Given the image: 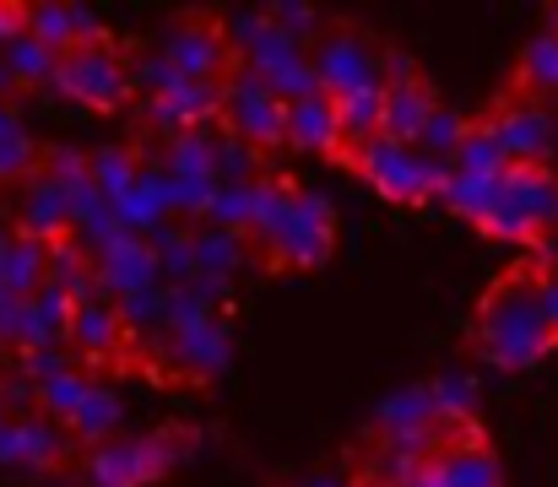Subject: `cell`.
I'll return each mask as SVG.
<instances>
[{"instance_id": "d590c367", "label": "cell", "mask_w": 558, "mask_h": 487, "mask_svg": "<svg viewBox=\"0 0 558 487\" xmlns=\"http://www.w3.org/2000/svg\"><path fill=\"white\" fill-rule=\"evenodd\" d=\"M27 33V5H11V0H0V49L11 44V38H22Z\"/></svg>"}, {"instance_id": "e575fe53", "label": "cell", "mask_w": 558, "mask_h": 487, "mask_svg": "<svg viewBox=\"0 0 558 487\" xmlns=\"http://www.w3.org/2000/svg\"><path fill=\"white\" fill-rule=\"evenodd\" d=\"M271 22H277V27H288L293 38H304V33H315V27H320V16H315L310 5H277V11H271Z\"/></svg>"}, {"instance_id": "f35d334b", "label": "cell", "mask_w": 558, "mask_h": 487, "mask_svg": "<svg viewBox=\"0 0 558 487\" xmlns=\"http://www.w3.org/2000/svg\"><path fill=\"white\" fill-rule=\"evenodd\" d=\"M11 87H16V76H11V65H5V60H0V98H5V93H11Z\"/></svg>"}, {"instance_id": "d6986e66", "label": "cell", "mask_w": 558, "mask_h": 487, "mask_svg": "<svg viewBox=\"0 0 558 487\" xmlns=\"http://www.w3.org/2000/svg\"><path fill=\"white\" fill-rule=\"evenodd\" d=\"M337 125H342V158H359L385 125V87H359L337 98Z\"/></svg>"}, {"instance_id": "1f68e13d", "label": "cell", "mask_w": 558, "mask_h": 487, "mask_svg": "<svg viewBox=\"0 0 558 487\" xmlns=\"http://www.w3.org/2000/svg\"><path fill=\"white\" fill-rule=\"evenodd\" d=\"M27 33L44 38L60 60L76 49V22H71V5H27Z\"/></svg>"}, {"instance_id": "74e56055", "label": "cell", "mask_w": 558, "mask_h": 487, "mask_svg": "<svg viewBox=\"0 0 558 487\" xmlns=\"http://www.w3.org/2000/svg\"><path fill=\"white\" fill-rule=\"evenodd\" d=\"M299 487H359V483H348V477H331V472H320V477H310V483H299Z\"/></svg>"}, {"instance_id": "e0dca14e", "label": "cell", "mask_w": 558, "mask_h": 487, "mask_svg": "<svg viewBox=\"0 0 558 487\" xmlns=\"http://www.w3.org/2000/svg\"><path fill=\"white\" fill-rule=\"evenodd\" d=\"M434 114H439V104H434V93L423 82H396V87H385V125H379V136H390L401 147H417Z\"/></svg>"}, {"instance_id": "2e32d148", "label": "cell", "mask_w": 558, "mask_h": 487, "mask_svg": "<svg viewBox=\"0 0 558 487\" xmlns=\"http://www.w3.org/2000/svg\"><path fill=\"white\" fill-rule=\"evenodd\" d=\"M71 341H76L87 357H114V352H120V341H125V309H120L109 293L76 299V315H71Z\"/></svg>"}, {"instance_id": "d6a6232c", "label": "cell", "mask_w": 558, "mask_h": 487, "mask_svg": "<svg viewBox=\"0 0 558 487\" xmlns=\"http://www.w3.org/2000/svg\"><path fill=\"white\" fill-rule=\"evenodd\" d=\"M466 131H472V120H461V114H450V109H439L434 120H428V131H423V142H417V153H428V158L450 162L461 153V142H466Z\"/></svg>"}, {"instance_id": "7c38bea8", "label": "cell", "mask_w": 558, "mask_h": 487, "mask_svg": "<svg viewBox=\"0 0 558 487\" xmlns=\"http://www.w3.org/2000/svg\"><path fill=\"white\" fill-rule=\"evenodd\" d=\"M147 114H153V125L169 131L174 142H180V136H195V131H206L211 120H222V82H180L174 93L153 98Z\"/></svg>"}, {"instance_id": "cb8c5ba5", "label": "cell", "mask_w": 558, "mask_h": 487, "mask_svg": "<svg viewBox=\"0 0 558 487\" xmlns=\"http://www.w3.org/2000/svg\"><path fill=\"white\" fill-rule=\"evenodd\" d=\"M456 173H472V179H505V147H499V136H494V125L488 120H472V131H466V142H461V153L450 158Z\"/></svg>"}, {"instance_id": "8d00e7d4", "label": "cell", "mask_w": 558, "mask_h": 487, "mask_svg": "<svg viewBox=\"0 0 558 487\" xmlns=\"http://www.w3.org/2000/svg\"><path fill=\"white\" fill-rule=\"evenodd\" d=\"M543 299H548V320L558 330V266H543Z\"/></svg>"}, {"instance_id": "4dcf8cb0", "label": "cell", "mask_w": 558, "mask_h": 487, "mask_svg": "<svg viewBox=\"0 0 558 487\" xmlns=\"http://www.w3.org/2000/svg\"><path fill=\"white\" fill-rule=\"evenodd\" d=\"M136 179H142V168H136L131 153H114V147H109V153H98V158H93V184L104 190V200H109V206H120V200L136 190Z\"/></svg>"}, {"instance_id": "603a6c76", "label": "cell", "mask_w": 558, "mask_h": 487, "mask_svg": "<svg viewBox=\"0 0 558 487\" xmlns=\"http://www.w3.org/2000/svg\"><path fill=\"white\" fill-rule=\"evenodd\" d=\"M0 60L11 65L16 87H44V82H54V76H60V54H54L44 38H33V33L11 38V44L0 49Z\"/></svg>"}, {"instance_id": "277c9868", "label": "cell", "mask_w": 558, "mask_h": 487, "mask_svg": "<svg viewBox=\"0 0 558 487\" xmlns=\"http://www.w3.org/2000/svg\"><path fill=\"white\" fill-rule=\"evenodd\" d=\"M353 162H359V173L369 179L390 206L445 200V184H450V168H445V162L417 153V147H401V142H390V136H374Z\"/></svg>"}, {"instance_id": "4fadbf2b", "label": "cell", "mask_w": 558, "mask_h": 487, "mask_svg": "<svg viewBox=\"0 0 558 487\" xmlns=\"http://www.w3.org/2000/svg\"><path fill=\"white\" fill-rule=\"evenodd\" d=\"M65 461V439L54 428V417H11L0 428V466H16V472H44Z\"/></svg>"}, {"instance_id": "60d3db41", "label": "cell", "mask_w": 558, "mask_h": 487, "mask_svg": "<svg viewBox=\"0 0 558 487\" xmlns=\"http://www.w3.org/2000/svg\"><path fill=\"white\" fill-rule=\"evenodd\" d=\"M5 423H11V417H5V401H0V428H5Z\"/></svg>"}, {"instance_id": "7a4b0ae2", "label": "cell", "mask_w": 558, "mask_h": 487, "mask_svg": "<svg viewBox=\"0 0 558 487\" xmlns=\"http://www.w3.org/2000/svg\"><path fill=\"white\" fill-rule=\"evenodd\" d=\"M260 249L277 260V266H293V271H315L331 260L337 249V211L326 195H310L288 179H271L260 184V206H255V228Z\"/></svg>"}, {"instance_id": "8992f818", "label": "cell", "mask_w": 558, "mask_h": 487, "mask_svg": "<svg viewBox=\"0 0 558 487\" xmlns=\"http://www.w3.org/2000/svg\"><path fill=\"white\" fill-rule=\"evenodd\" d=\"M185 450L190 445L174 428H158L147 439H109L87 455L82 477H87V487H147L158 477H169Z\"/></svg>"}, {"instance_id": "8fae6325", "label": "cell", "mask_w": 558, "mask_h": 487, "mask_svg": "<svg viewBox=\"0 0 558 487\" xmlns=\"http://www.w3.org/2000/svg\"><path fill=\"white\" fill-rule=\"evenodd\" d=\"M163 282V260H158V244L125 233L114 239L109 249H98V288L114 293V299H142V293H158Z\"/></svg>"}, {"instance_id": "ab89813d", "label": "cell", "mask_w": 558, "mask_h": 487, "mask_svg": "<svg viewBox=\"0 0 558 487\" xmlns=\"http://www.w3.org/2000/svg\"><path fill=\"white\" fill-rule=\"evenodd\" d=\"M412 487H445V483H439V472L428 466V472H423V477H417V483H412Z\"/></svg>"}, {"instance_id": "f546056e", "label": "cell", "mask_w": 558, "mask_h": 487, "mask_svg": "<svg viewBox=\"0 0 558 487\" xmlns=\"http://www.w3.org/2000/svg\"><path fill=\"white\" fill-rule=\"evenodd\" d=\"M428 390H434L439 423H477V385L466 374H439L428 379Z\"/></svg>"}, {"instance_id": "484cf974", "label": "cell", "mask_w": 558, "mask_h": 487, "mask_svg": "<svg viewBox=\"0 0 558 487\" xmlns=\"http://www.w3.org/2000/svg\"><path fill=\"white\" fill-rule=\"evenodd\" d=\"M120 417H125L120 395H114L109 385H93V395H87V401H82V412L71 417V434H76V439H87V445H109V439H114V428H120Z\"/></svg>"}, {"instance_id": "f1b7e54d", "label": "cell", "mask_w": 558, "mask_h": 487, "mask_svg": "<svg viewBox=\"0 0 558 487\" xmlns=\"http://www.w3.org/2000/svg\"><path fill=\"white\" fill-rule=\"evenodd\" d=\"M239 260H244V244H239V233H228V228H211V233H201V239H195V271H206V282H222V277H233V271H239Z\"/></svg>"}, {"instance_id": "5b68a950", "label": "cell", "mask_w": 558, "mask_h": 487, "mask_svg": "<svg viewBox=\"0 0 558 487\" xmlns=\"http://www.w3.org/2000/svg\"><path fill=\"white\" fill-rule=\"evenodd\" d=\"M222 120H228L233 142H244V147L288 142V98L250 60H233V71L222 76Z\"/></svg>"}, {"instance_id": "d4e9b609", "label": "cell", "mask_w": 558, "mask_h": 487, "mask_svg": "<svg viewBox=\"0 0 558 487\" xmlns=\"http://www.w3.org/2000/svg\"><path fill=\"white\" fill-rule=\"evenodd\" d=\"M33 304V341H27V352H44V346H54L60 336H71V315H76V299L65 293V288H44L38 299H27Z\"/></svg>"}, {"instance_id": "836d02e7", "label": "cell", "mask_w": 558, "mask_h": 487, "mask_svg": "<svg viewBox=\"0 0 558 487\" xmlns=\"http://www.w3.org/2000/svg\"><path fill=\"white\" fill-rule=\"evenodd\" d=\"M38 168V142L22 131V125H11L5 136H0V184H11V179H22V173H33Z\"/></svg>"}, {"instance_id": "3957f363", "label": "cell", "mask_w": 558, "mask_h": 487, "mask_svg": "<svg viewBox=\"0 0 558 487\" xmlns=\"http://www.w3.org/2000/svg\"><path fill=\"white\" fill-rule=\"evenodd\" d=\"M558 222V173L548 162H510L494 195V211L477 222L499 244H543Z\"/></svg>"}, {"instance_id": "6da1fadb", "label": "cell", "mask_w": 558, "mask_h": 487, "mask_svg": "<svg viewBox=\"0 0 558 487\" xmlns=\"http://www.w3.org/2000/svg\"><path fill=\"white\" fill-rule=\"evenodd\" d=\"M472 341H477V357H488L505 374H526V368H537L554 352L558 330L548 320V299H543V271L537 266L505 271L477 299Z\"/></svg>"}, {"instance_id": "52a82bcc", "label": "cell", "mask_w": 558, "mask_h": 487, "mask_svg": "<svg viewBox=\"0 0 558 487\" xmlns=\"http://www.w3.org/2000/svg\"><path fill=\"white\" fill-rule=\"evenodd\" d=\"M54 87H60L71 104L93 109V114H114V109L131 98V71H125L120 49H114L109 38H98V44H76V49L60 60Z\"/></svg>"}, {"instance_id": "ac0fdd59", "label": "cell", "mask_w": 558, "mask_h": 487, "mask_svg": "<svg viewBox=\"0 0 558 487\" xmlns=\"http://www.w3.org/2000/svg\"><path fill=\"white\" fill-rule=\"evenodd\" d=\"M71 228H76L71 195H65L49 173H38L33 190H27V200H22V233H33V239H44V244H60Z\"/></svg>"}, {"instance_id": "83f0119b", "label": "cell", "mask_w": 558, "mask_h": 487, "mask_svg": "<svg viewBox=\"0 0 558 487\" xmlns=\"http://www.w3.org/2000/svg\"><path fill=\"white\" fill-rule=\"evenodd\" d=\"M255 206H260V184H222L211 195L206 217L228 233H244V228H255Z\"/></svg>"}, {"instance_id": "44dd1931", "label": "cell", "mask_w": 558, "mask_h": 487, "mask_svg": "<svg viewBox=\"0 0 558 487\" xmlns=\"http://www.w3.org/2000/svg\"><path fill=\"white\" fill-rule=\"evenodd\" d=\"M515 82H521L526 98H548V93H558V33L554 27H543L537 38H526L521 65H515Z\"/></svg>"}, {"instance_id": "9c48e42d", "label": "cell", "mask_w": 558, "mask_h": 487, "mask_svg": "<svg viewBox=\"0 0 558 487\" xmlns=\"http://www.w3.org/2000/svg\"><path fill=\"white\" fill-rule=\"evenodd\" d=\"M163 60L185 82H222L233 71V38L206 16H185L163 33Z\"/></svg>"}, {"instance_id": "7402d4cb", "label": "cell", "mask_w": 558, "mask_h": 487, "mask_svg": "<svg viewBox=\"0 0 558 487\" xmlns=\"http://www.w3.org/2000/svg\"><path fill=\"white\" fill-rule=\"evenodd\" d=\"M174 346H180V363H185L190 374H217L228 363V330L217 325V315L174 330Z\"/></svg>"}, {"instance_id": "ffe728a7", "label": "cell", "mask_w": 558, "mask_h": 487, "mask_svg": "<svg viewBox=\"0 0 558 487\" xmlns=\"http://www.w3.org/2000/svg\"><path fill=\"white\" fill-rule=\"evenodd\" d=\"M434 472H439V483L445 487H505V466H499V455L477 439V445H456V450H445L439 461H428Z\"/></svg>"}, {"instance_id": "5bb4252c", "label": "cell", "mask_w": 558, "mask_h": 487, "mask_svg": "<svg viewBox=\"0 0 558 487\" xmlns=\"http://www.w3.org/2000/svg\"><path fill=\"white\" fill-rule=\"evenodd\" d=\"M288 147L331 158L342 153V125H337V98L331 93H310L299 104H288Z\"/></svg>"}, {"instance_id": "30bf717a", "label": "cell", "mask_w": 558, "mask_h": 487, "mask_svg": "<svg viewBox=\"0 0 558 487\" xmlns=\"http://www.w3.org/2000/svg\"><path fill=\"white\" fill-rule=\"evenodd\" d=\"M483 120L494 125V136H499V147H505L510 162H548L554 158L558 125L537 98H505V104H494Z\"/></svg>"}, {"instance_id": "9a60e30c", "label": "cell", "mask_w": 558, "mask_h": 487, "mask_svg": "<svg viewBox=\"0 0 558 487\" xmlns=\"http://www.w3.org/2000/svg\"><path fill=\"white\" fill-rule=\"evenodd\" d=\"M49 260H54V244H44L33 233L0 239V288L11 299H38L49 288Z\"/></svg>"}, {"instance_id": "4316f807", "label": "cell", "mask_w": 558, "mask_h": 487, "mask_svg": "<svg viewBox=\"0 0 558 487\" xmlns=\"http://www.w3.org/2000/svg\"><path fill=\"white\" fill-rule=\"evenodd\" d=\"M93 395V379L87 374H76V368H65V374H54V379H44L38 385V412L44 417H60V423H71L76 412H82V401Z\"/></svg>"}, {"instance_id": "ba28073f", "label": "cell", "mask_w": 558, "mask_h": 487, "mask_svg": "<svg viewBox=\"0 0 558 487\" xmlns=\"http://www.w3.org/2000/svg\"><path fill=\"white\" fill-rule=\"evenodd\" d=\"M315 76L331 98L342 93H359V87H385V49H374L364 33L342 27V33H326L315 44Z\"/></svg>"}]
</instances>
